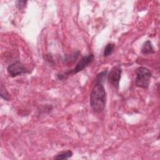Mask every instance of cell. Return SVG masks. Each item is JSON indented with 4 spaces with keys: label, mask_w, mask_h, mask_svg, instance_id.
<instances>
[{
    "label": "cell",
    "mask_w": 160,
    "mask_h": 160,
    "mask_svg": "<svg viewBox=\"0 0 160 160\" xmlns=\"http://www.w3.org/2000/svg\"><path fill=\"white\" fill-rule=\"evenodd\" d=\"M107 72H108V70L106 69V70H104L103 71L101 72L100 73H99L96 76V83L102 84V82H103V81L104 80V79L106 78V77L107 76Z\"/></svg>",
    "instance_id": "obj_9"
},
{
    "label": "cell",
    "mask_w": 160,
    "mask_h": 160,
    "mask_svg": "<svg viewBox=\"0 0 160 160\" xmlns=\"http://www.w3.org/2000/svg\"><path fill=\"white\" fill-rule=\"evenodd\" d=\"M151 72L149 69L144 66H140L136 70L135 85L141 88H148L150 84Z\"/></svg>",
    "instance_id": "obj_2"
},
{
    "label": "cell",
    "mask_w": 160,
    "mask_h": 160,
    "mask_svg": "<svg viewBox=\"0 0 160 160\" xmlns=\"http://www.w3.org/2000/svg\"><path fill=\"white\" fill-rule=\"evenodd\" d=\"M26 3H27L26 1H16V6L18 9L21 10L25 8Z\"/></svg>",
    "instance_id": "obj_11"
},
{
    "label": "cell",
    "mask_w": 160,
    "mask_h": 160,
    "mask_svg": "<svg viewBox=\"0 0 160 160\" xmlns=\"http://www.w3.org/2000/svg\"><path fill=\"white\" fill-rule=\"evenodd\" d=\"M94 59V56L92 54H89L86 56L82 57L81 60L77 63L76 66L70 71H68L63 74H58V78L60 79L65 78L66 76L76 74L80 71H81L82 69H84L89 64L91 63Z\"/></svg>",
    "instance_id": "obj_3"
},
{
    "label": "cell",
    "mask_w": 160,
    "mask_h": 160,
    "mask_svg": "<svg viewBox=\"0 0 160 160\" xmlns=\"http://www.w3.org/2000/svg\"><path fill=\"white\" fill-rule=\"evenodd\" d=\"M114 48H115L114 44H113V43L108 44L104 49V52H103L104 56L107 57V56L111 55L112 53V52L114 49Z\"/></svg>",
    "instance_id": "obj_8"
},
{
    "label": "cell",
    "mask_w": 160,
    "mask_h": 160,
    "mask_svg": "<svg viewBox=\"0 0 160 160\" xmlns=\"http://www.w3.org/2000/svg\"><path fill=\"white\" fill-rule=\"evenodd\" d=\"M7 71L9 75L12 78L19 76L22 73L28 72L26 68L19 61H16L8 67Z\"/></svg>",
    "instance_id": "obj_5"
},
{
    "label": "cell",
    "mask_w": 160,
    "mask_h": 160,
    "mask_svg": "<svg viewBox=\"0 0 160 160\" xmlns=\"http://www.w3.org/2000/svg\"><path fill=\"white\" fill-rule=\"evenodd\" d=\"M121 73L122 69L121 66L119 65H117L114 66L108 74V82L117 89L119 87Z\"/></svg>",
    "instance_id": "obj_4"
},
{
    "label": "cell",
    "mask_w": 160,
    "mask_h": 160,
    "mask_svg": "<svg viewBox=\"0 0 160 160\" xmlns=\"http://www.w3.org/2000/svg\"><path fill=\"white\" fill-rule=\"evenodd\" d=\"M89 104L95 112L99 113L104 110L106 104V92L102 84L96 83L94 85L90 94Z\"/></svg>",
    "instance_id": "obj_1"
},
{
    "label": "cell",
    "mask_w": 160,
    "mask_h": 160,
    "mask_svg": "<svg viewBox=\"0 0 160 160\" xmlns=\"http://www.w3.org/2000/svg\"><path fill=\"white\" fill-rule=\"evenodd\" d=\"M0 91H1V93H0V95H1V97L4 99V100L6 101H9L10 100V96H9V94L8 93V91L6 90V88L4 86H3L2 85L1 86V88H0Z\"/></svg>",
    "instance_id": "obj_10"
},
{
    "label": "cell",
    "mask_w": 160,
    "mask_h": 160,
    "mask_svg": "<svg viewBox=\"0 0 160 160\" xmlns=\"http://www.w3.org/2000/svg\"><path fill=\"white\" fill-rule=\"evenodd\" d=\"M141 52L144 54H152L154 52L152 43L150 41L148 40L145 42H144L141 48Z\"/></svg>",
    "instance_id": "obj_6"
},
{
    "label": "cell",
    "mask_w": 160,
    "mask_h": 160,
    "mask_svg": "<svg viewBox=\"0 0 160 160\" xmlns=\"http://www.w3.org/2000/svg\"><path fill=\"white\" fill-rule=\"evenodd\" d=\"M72 156V152L71 150H67L65 151H62L54 157L55 159L58 160H61V159H68L70 158H71Z\"/></svg>",
    "instance_id": "obj_7"
}]
</instances>
